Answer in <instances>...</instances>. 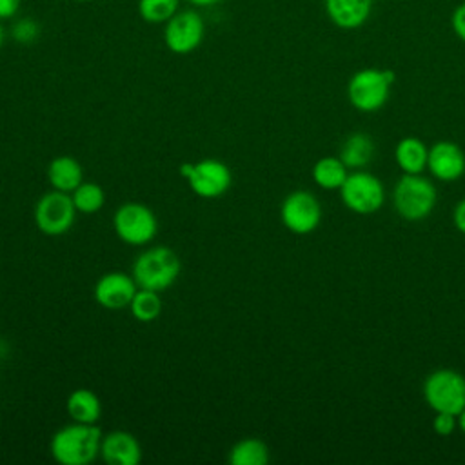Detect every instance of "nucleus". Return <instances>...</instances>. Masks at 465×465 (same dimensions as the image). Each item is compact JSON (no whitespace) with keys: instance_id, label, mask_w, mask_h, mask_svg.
Returning <instances> with one entry per match:
<instances>
[{"instance_id":"nucleus-25","label":"nucleus","mask_w":465,"mask_h":465,"mask_svg":"<svg viewBox=\"0 0 465 465\" xmlns=\"http://www.w3.org/2000/svg\"><path fill=\"white\" fill-rule=\"evenodd\" d=\"M38 33H40V27H38L36 20H33V18H20L11 29V36L18 44L35 42L38 38Z\"/></svg>"},{"instance_id":"nucleus-20","label":"nucleus","mask_w":465,"mask_h":465,"mask_svg":"<svg viewBox=\"0 0 465 465\" xmlns=\"http://www.w3.org/2000/svg\"><path fill=\"white\" fill-rule=\"evenodd\" d=\"M269 447L260 438H243L229 450L231 465H265L269 461Z\"/></svg>"},{"instance_id":"nucleus-13","label":"nucleus","mask_w":465,"mask_h":465,"mask_svg":"<svg viewBox=\"0 0 465 465\" xmlns=\"http://www.w3.org/2000/svg\"><path fill=\"white\" fill-rule=\"evenodd\" d=\"M427 167L441 182H454L465 173V154L454 142H436L429 149Z\"/></svg>"},{"instance_id":"nucleus-15","label":"nucleus","mask_w":465,"mask_h":465,"mask_svg":"<svg viewBox=\"0 0 465 465\" xmlns=\"http://www.w3.org/2000/svg\"><path fill=\"white\" fill-rule=\"evenodd\" d=\"M329 20L340 29L361 27L372 11V0H323Z\"/></svg>"},{"instance_id":"nucleus-30","label":"nucleus","mask_w":465,"mask_h":465,"mask_svg":"<svg viewBox=\"0 0 465 465\" xmlns=\"http://www.w3.org/2000/svg\"><path fill=\"white\" fill-rule=\"evenodd\" d=\"M187 2L193 4V5L205 7V5H214V4H218V2H222V0H187Z\"/></svg>"},{"instance_id":"nucleus-11","label":"nucleus","mask_w":465,"mask_h":465,"mask_svg":"<svg viewBox=\"0 0 465 465\" xmlns=\"http://www.w3.org/2000/svg\"><path fill=\"white\" fill-rule=\"evenodd\" d=\"M280 218L291 232L309 234L320 225L322 207L316 196L309 191H294L282 202Z\"/></svg>"},{"instance_id":"nucleus-17","label":"nucleus","mask_w":465,"mask_h":465,"mask_svg":"<svg viewBox=\"0 0 465 465\" xmlns=\"http://www.w3.org/2000/svg\"><path fill=\"white\" fill-rule=\"evenodd\" d=\"M65 411L73 421L96 423L102 416V403L94 391L80 387L69 392L65 400Z\"/></svg>"},{"instance_id":"nucleus-22","label":"nucleus","mask_w":465,"mask_h":465,"mask_svg":"<svg viewBox=\"0 0 465 465\" xmlns=\"http://www.w3.org/2000/svg\"><path fill=\"white\" fill-rule=\"evenodd\" d=\"M129 311L133 318L142 323L154 322L162 314L160 292L149 291V289H138L129 303Z\"/></svg>"},{"instance_id":"nucleus-12","label":"nucleus","mask_w":465,"mask_h":465,"mask_svg":"<svg viewBox=\"0 0 465 465\" xmlns=\"http://www.w3.org/2000/svg\"><path fill=\"white\" fill-rule=\"evenodd\" d=\"M138 285L131 274L122 271H109L98 278L93 287L96 303L109 311H120L129 307Z\"/></svg>"},{"instance_id":"nucleus-10","label":"nucleus","mask_w":465,"mask_h":465,"mask_svg":"<svg viewBox=\"0 0 465 465\" xmlns=\"http://www.w3.org/2000/svg\"><path fill=\"white\" fill-rule=\"evenodd\" d=\"M205 25L194 9L176 11L163 27V42L174 54H189L196 51L203 40Z\"/></svg>"},{"instance_id":"nucleus-24","label":"nucleus","mask_w":465,"mask_h":465,"mask_svg":"<svg viewBox=\"0 0 465 465\" xmlns=\"http://www.w3.org/2000/svg\"><path fill=\"white\" fill-rule=\"evenodd\" d=\"M180 0H138V13L147 24H165L176 11Z\"/></svg>"},{"instance_id":"nucleus-16","label":"nucleus","mask_w":465,"mask_h":465,"mask_svg":"<svg viewBox=\"0 0 465 465\" xmlns=\"http://www.w3.org/2000/svg\"><path fill=\"white\" fill-rule=\"evenodd\" d=\"M47 180L53 189L71 194L84 182V171L76 158L60 154L49 162Z\"/></svg>"},{"instance_id":"nucleus-4","label":"nucleus","mask_w":465,"mask_h":465,"mask_svg":"<svg viewBox=\"0 0 465 465\" xmlns=\"http://www.w3.org/2000/svg\"><path fill=\"white\" fill-rule=\"evenodd\" d=\"M436 189L427 178L409 173L396 182L392 194L398 214L407 222H420L427 218L436 205Z\"/></svg>"},{"instance_id":"nucleus-21","label":"nucleus","mask_w":465,"mask_h":465,"mask_svg":"<svg viewBox=\"0 0 465 465\" xmlns=\"http://www.w3.org/2000/svg\"><path fill=\"white\" fill-rule=\"evenodd\" d=\"M347 165L334 156H323L312 165V180L322 189H340L347 178Z\"/></svg>"},{"instance_id":"nucleus-2","label":"nucleus","mask_w":465,"mask_h":465,"mask_svg":"<svg viewBox=\"0 0 465 465\" xmlns=\"http://www.w3.org/2000/svg\"><path fill=\"white\" fill-rule=\"evenodd\" d=\"M182 262L178 254L165 245H154L142 251L131 269L138 289H149L162 292L169 289L180 276Z\"/></svg>"},{"instance_id":"nucleus-7","label":"nucleus","mask_w":465,"mask_h":465,"mask_svg":"<svg viewBox=\"0 0 465 465\" xmlns=\"http://www.w3.org/2000/svg\"><path fill=\"white\" fill-rule=\"evenodd\" d=\"M113 229L116 236L127 245H147L158 232V220L154 213L140 202L122 203L113 216Z\"/></svg>"},{"instance_id":"nucleus-23","label":"nucleus","mask_w":465,"mask_h":465,"mask_svg":"<svg viewBox=\"0 0 465 465\" xmlns=\"http://www.w3.org/2000/svg\"><path fill=\"white\" fill-rule=\"evenodd\" d=\"M73 203L78 213L93 214L98 213L105 203V193L102 185L94 182H82L73 193H71Z\"/></svg>"},{"instance_id":"nucleus-18","label":"nucleus","mask_w":465,"mask_h":465,"mask_svg":"<svg viewBox=\"0 0 465 465\" xmlns=\"http://www.w3.org/2000/svg\"><path fill=\"white\" fill-rule=\"evenodd\" d=\"M394 158L403 173L421 174V171L427 167L429 149L425 147V143L420 138L407 136L396 143Z\"/></svg>"},{"instance_id":"nucleus-1","label":"nucleus","mask_w":465,"mask_h":465,"mask_svg":"<svg viewBox=\"0 0 465 465\" xmlns=\"http://www.w3.org/2000/svg\"><path fill=\"white\" fill-rule=\"evenodd\" d=\"M102 436L96 423L73 421L51 436L49 450L62 465H89L100 456Z\"/></svg>"},{"instance_id":"nucleus-32","label":"nucleus","mask_w":465,"mask_h":465,"mask_svg":"<svg viewBox=\"0 0 465 465\" xmlns=\"http://www.w3.org/2000/svg\"><path fill=\"white\" fill-rule=\"evenodd\" d=\"M2 44H4V27L0 25V47H2Z\"/></svg>"},{"instance_id":"nucleus-9","label":"nucleus","mask_w":465,"mask_h":465,"mask_svg":"<svg viewBox=\"0 0 465 465\" xmlns=\"http://www.w3.org/2000/svg\"><path fill=\"white\" fill-rule=\"evenodd\" d=\"M341 202L347 209L358 214L376 213L385 202L383 183L371 173L354 171L349 173L340 187Z\"/></svg>"},{"instance_id":"nucleus-6","label":"nucleus","mask_w":465,"mask_h":465,"mask_svg":"<svg viewBox=\"0 0 465 465\" xmlns=\"http://www.w3.org/2000/svg\"><path fill=\"white\" fill-rule=\"evenodd\" d=\"M178 171L180 176L187 180L191 191L200 198H218L225 194L232 183L231 169L214 158L185 162Z\"/></svg>"},{"instance_id":"nucleus-33","label":"nucleus","mask_w":465,"mask_h":465,"mask_svg":"<svg viewBox=\"0 0 465 465\" xmlns=\"http://www.w3.org/2000/svg\"><path fill=\"white\" fill-rule=\"evenodd\" d=\"M73 2H78V4H85V2H91V0H73Z\"/></svg>"},{"instance_id":"nucleus-3","label":"nucleus","mask_w":465,"mask_h":465,"mask_svg":"<svg viewBox=\"0 0 465 465\" xmlns=\"http://www.w3.org/2000/svg\"><path fill=\"white\" fill-rule=\"evenodd\" d=\"M392 84L394 73L391 69L365 67L351 76L347 84V98L358 111L372 113L385 105Z\"/></svg>"},{"instance_id":"nucleus-31","label":"nucleus","mask_w":465,"mask_h":465,"mask_svg":"<svg viewBox=\"0 0 465 465\" xmlns=\"http://www.w3.org/2000/svg\"><path fill=\"white\" fill-rule=\"evenodd\" d=\"M456 418H458V427H460V430L465 434V407H463V411H461Z\"/></svg>"},{"instance_id":"nucleus-26","label":"nucleus","mask_w":465,"mask_h":465,"mask_svg":"<svg viewBox=\"0 0 465 465\" xmlns=\"http://www.w3.org/2000/svg\"><path fill=\"white\" fill-rule=\"evenodd\" d=\"M432 427L440 436H449L458 427V418L454 414H449V412H436Z\"/></svg>"},{"instance_id":"nucleus-28","label":"nucleus","mask_w":465,"mask_h":465,"mask_svg":"<svg viewBox=\"0 0 465 465\" xmlns=\"http://www.w3.org/2000/svg\"><path fill=\"white\" fill-rule=\"evenodd\" d=\"M22 0H0V20L11 18L18 13Z\"/></svg>"},{"instance_id":"nucleus-29","label":"nucleus","mask_w":465,"mask_h":465,"mask_svg":"<svg viewBox=\"0 0 465 465\" xmlns=\"http://www.w3.org/2000/svg\"><path fill=\"white\" fill-rule=\"evenodd\" d=\"M454 225L460 232L465 234V198L460 200L454 209Z\"/></svg>"},{"instance_id":"nucleus-8","label":"nucleus","mask_w":465,"mask_h":465,"mask_svg":"<svg viewBox=\"0 0 465 465\" xmlns=\"http://www.w3.org/2000/svg\"><path fill=\"white\" fill-rule=\"evenodd\" d=\"M76 207L69 193L49 191L35 203L36 229L45 236H62L69 232L76 220Z\"/></svg>"},{"instance_id":"nucleus-19","label":"nucleus","mask_w":465,"mask_h":465,"mask_svg":"<svg viewBox=\"0 0 465 465\" xmlns=\"http://www.w3.org/2000/svg\"><path fill=\"white\" fill-rule=\"evenodd\" d=\"M374 154V142L365 133L351 134L340 151V160L347 165V169H360L371 162Z\"/></svg>"},{"instance_id":"nucleus-27","label":"nucleus","mask_w":465,"mask_h":465,"mask_svg":"<svg viewBox=\"0 0 465 465\" xmlns=\"http://www.w3.org/2000/svg\"><path fill=\"white\" fill-rule=\"evenodd\" d=\"M450 27L454 31V35L465 42V2L456 5L452 15H450Z\"/></svg>"},{"instance_id":"nucleus-5","label":"nucleus","mask_w":465,"mask_h":465,"mask_svg":"<svg viewBox=\"0 0 465 465\" xmlns=\"http://www.w3.org/2000/svg\"><path fill=\"white\" fill-rule=\"evenodd\" d=\"M423 398L434 412L458 416L465 407V378L450 369H438L423 381Z\"/></svg>"},{"instance_id":"nucleus-14","label":"nucleus","mask_w":465,"mask_h":465,"mask_svg":"<svg viewBox=\"0 0 465 465\" xmlns=\"http://www.w3.org/2000/svg\"><path fill=\"white\" fill-rule=\"evenodd\" d=\"M100 456L109 465H138L142 460V445L136 436L127 430H111L102 436Z\"/></svg>"}]
</instances>
